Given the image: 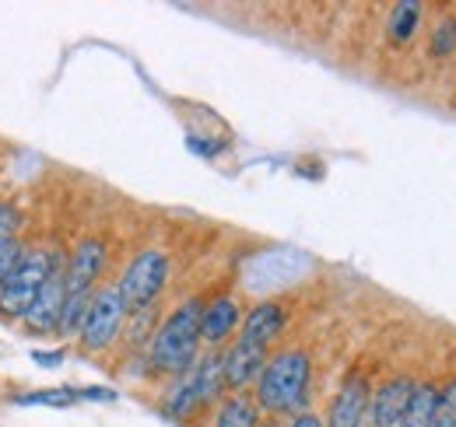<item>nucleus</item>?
<instances>
[{"label":"nucleus","instance_id":"nucleus-1","mask_svg":"<svg viewBox=\"0 0 456 427\" xmlns=\"http://www.w3.org/2000/svg\"><path fill=\"white\" fill-rule=\"evenodd\" d=\"M309 354L305 350H281L274 354L256 378V407L267 414H295L305 403L309 392Z\"/></svg>","mask_w":456,"mask_h":427},{"label":"nucleus","instance_id":"nucleus-2","mask_svg":"<svg viewBox=\"0 0 456 427\" xmlns=\"http://www.w3.org/2000/svg\"><path fill=\"white\" fill-rule=\"evenodd\" d=\"M200 316H204V302L190 298L159 326L155 343H151V368L155 372L186 375L193 368L197 343H200Z\"/></svg>","mask_w":456,"mask_h":427},{"label":"nucleus","instance_id":"nucleus-3","mask_svg":"<svg viewBox=\"0 0 456 427\" xmlns=\"http://www.w3.org/2000/svg\"><path fill=\"white\" fill-rule=\"evenodd\" d=\"M225 389V372H222V354H211L204 361H197L186 375H179V382L166 396V414L175 421L193 417L200 407L215 403L218 392Z\"/></svg>","mask_w":456,"mask_h":427},{"label":"nucleus","instance_id":"nucleus-4","mask_svg":"<svg viewBox=\"0 0 456 427\" xmlns=\"http://www.w3.org/2000/svg\"><path fill=\"white\" fill-rule=\"evenodd\" d=\"M60 267L57 256L50 253H25L21 263L11 270V277L0 284V316L7 319H25V312L32 309L36 294L43 291V284L53 277V270Z\"/></svg>","mask_w":456,"mask_h":427},{"label":"nucleus","instance_id":"nucleus-5","mask_svg":"<svg viewBox=\"0 0 456 427\" xmlns=\"http://www.w3.org/2000/svg\"><path fill=\"white\" fill-rule=\"evenodd\" d=\"M166 280H169V256L159 253V249H144V253L126 267V273L119 277L116 291H119L126 312L134 316V312H148V309L155 305V298L162 294Z\"/></svg>","mask_w":456,"mask_h":427},{"label":"nucleus","instance_id":"nucleus-6","mask_svg":"<svg viewBox=\"0 0 456 427\" xmlns=\"http://www.w3.org/2000/svg\"><path fill=\"white\" fill-rule=\"evenodd\" d=\"M123 319H126V305L119 298L116 287H106L99 294H92V305L85 312V322H81V347L85 350H106L119 336L123 329Z\"/></svg>","mask_w":456,"mask_h":427},{"label":"nucleus","instance_id":"nucleus-7","mask_svg":"<svg viewBox=\"0 0 456 427\" xmlns=\"http://www.w3.org/2000/svg\"><path fill=\"white\" fill-rule=\"evenodd\" d=\"M63 302H67V270L57 267L53 277L43 284V291L36 294L32 309L25 312V329L28 333H50V329H57Z\"/></svg>","mask_w":456,"mask_h":427},{"label":"nucleus","instance_id":"nucleus-8","mask_svg":"<svg viewBox=\"0 0 456 427\" xmlns=\"http://www.w3.org/2000/svg\"><path fill=\"white\" fill-rule=\"evenodd\" d=\"M414 392V382L407 375H397L390 382H383L372 399H369V421L372 427H400V417L407 410V399Z\"/></svg>","mask_w":456,"mask_h":427},{"label":"nucleus","instance_id":"nucleus-9","mask_svg":"<svg viewBox=\"0 0 456 427\" xmlns=\"http://www.w3.org/2000/svg\"><path fill=\"white\" fill-rule=\"evenodd\" d=\"M285 322L288 316L278 302H260V305H253L246 312V319L239 326V343H249V347L267 350L278 340V333L285 329Z\"/></svg>","mask_w":456,"mask_h":427},{"label":"nucleus","instance_id":"nucleus-10","mask_svg":"<svg viewBox=\"0 0 456 427\" xmlns=\"http://www.w3.org/2000/svg\"><path fill=\"white\" fill-rule=\"evenodd\" d=\"M369 399H372L369 382L362 375H351L341 389H338L334 403H330V421H327V427H362V421L369 417Z\"/></svg>","mask_w":456,"mask_h":427},{"label":"nucleus","instance_id":"nucleus-11","mask_svg":"<svg viewBox=\"0 0 456 427\" xmlns=\"http://www.w3.org/2000/svg\"><path fill=\"white\" fill-rule=\"evenodd\" d=\"M264 365H267V350L235 340V347L222 354L225 385L228 389H235V392H242L246 385H256V378H260V372H264Z\"/></svg>","mask_w":456,"mask_h":427},{"label":"nucleus","instance_id":"nucleus-12","mask_svg":"<svg viewBox=\"0 0 456 427\" xmlns=\"http://www.w3.org/2000/svg\"><path fill=\"white\" fill-rule=\"evenodd\" d=\"M102 270H106V246L99 238H85L67 263V291H92Z\"/></svg>","mask_w":456,"mask_h":427},{"label":"nucleus","instance_id":"nucleus-13","mask_svg":"<svg viewBox=\"0 0 456 427\" xmlns=\"http://www.w3.org/2000/svg\"><path fill=\"white\" fill-rule=\"evenodd\" d=\"M242 326V316H239V305L222 294L215 302L204 305V316H200V340L204 343H225L228 336Z\"/></svg>","mask_w":456,"mask_h":427},{"label":"nucleus","instance_id":"nucleus-14","mask_svg":"<svg viewBox=\"0 0 456 427\" xmlns=\"http://www.w3.org/2000/svg\"><path fill=\"white\" fill-rule=\"evenodd\" d=\"M418 25H421V4H414V0H400V4L390 7L387 36H390L394 46H407V43L414 39Z\"/></svg>","mask_w":456,"mask_h":427},{"label":"nucleus","instance_id":"nucleus-15","mask_svg":"<svg viewBox=\"0 0 456 427\" xmlns=\"http://www.w3.org/2000/svg\"><path fill=\"white\" fill-rule=\"evenodd\" d=\"M436 403H439V389L421 382L414 385L411 399H407V410L400 417V427H432V414H436Z\"/></svg>","mask_w":456,"mask_h":427},{"label":"nucleus","instance_id":"nucleus-16","mask_svg":"<svg viewBox=\"0 0 456 427\" xmlns=\"http://www.w3.org/2000/svg\"><path fill=\"white\" fill-rule=\"evenodd\" d=\"M215 427H260V407H256V399H249L242 392L228 396L225 403L218 407Z\"/></svg>","mask_w":456,"mask_h":427},{"label":"nucleus","instance_id":"nucleus-17","mask_svg":"<svg viewBox=\"0 0 456 427\" xmlns=\"http://www.w3.org/2000/svg\"><path fill=\"white\" fill-rule=\"evenodd\" d=\"M92 294L95 291H67V302H63V312H60V326H57L63 336L81 333V322H85V312L92 305Z\"/></svg>","mask_w":456,"mask_h":427},{"label":"nucleus","instance_id":"nucleus-18","mask_svg":"<svg viewBox=\"0 0 456 427\" xmlns=\"http://www.w3.org/2000/svg\"><path fill=\"white\" fill-rule=\"evenodd\" d=\"M18 407H57V410H67L74 403H81V389H39V392H25L14 399Z\"/></svg>","mask_w":456,"mask_h":427},{"label":"nucleus","instance_id":"nucleus-19","mask_svg":"<svg viewBox=\"0 0 456 427\" xmlns=\"http://www.w3.org/2000/svg\"><path fill=\"white\" fill-rule=\"evenodd\" d=\"M432 427H456V378L439 389V403L432 414Z\"/></svg>","mask_w":456,"mask_h":427},{"label":"nucleus","instance_id":"nucleus-20","mask_svg":"<svg viewBox=\"0 0 456 427\" xmlns=\"http://www.w3.org/2000/svg\"><path fill=\"white\" fill-rule=\"evenodd\" d=\"M428 50H432V56H450V53H456V18H443V21H439V25L432 28Z\"/></svg>","mask_w":456,"mask_h":427},{"label":"nucleus","instance_id":"nucleus-21","mask_svg":"<svg viewBox=\"0 0 456 427\" xmlns=\"http://www.w3.org/2000/svg\"><path fill=\"white\" fill-rule=\"evenodd\" d=\"M21 256H25V249H21L18 238H0V284L11 277V270L21 263Z\"/></svg>","mask_w":456,"mask_h":427},{"label":"nucleus","instance_id":"nucleus-22","mask_svg":"<svg viewBox=\"0 0 456 427\" xmlns=\"http://www.w3.org/2000/svg\"><path fill=\"white\" fill-rule=\"evenodd\" d=\"M18 228H21V214L11 204H0V238H18Z\"/></svg>","mask_w":456,"mask_h":427},{"label":"nucleus","instance_id":"nucleus-23","mask_svg":"<svg viewBox=\"0 0 456 427\" xmlns=\"http://www.w3.org/2000/svg\"><path fill=\"white\" fill-rule=\"evenodd\" d=\"M186 148H190V151H197V155H204V158H215V155L222 151V144H218V141H200V137H186Z\"/></svg>","mask_w":456,"mask_h":427},{"label":"nucleus","instance_id":"nucleus-24","mask_svg":"<svg viewBox=\"0 0 456 427\" xmlns=\"http://www.w3.org/2000/svg\"><path fill=\"white\" fill-rule=\"evenodd\" d=\"M32 361H36V365H43V368H57L63 358H60L57 350H36V354H32Z\"/></svg>","mask_w":456,"mask_h":427},{"label":"nucleus","instance_id":"nucleus-25","mask_svg":"<svg viewBox=\"0 0 456 427\" xmlns=\"http://www.w3.org/2000/svg\"><path fill=\"white\" fill-rule=\"evenodd\" d=\"M288 427H327V424H323L316 414H298V417H295Z\"/></svg>","mask_w":456,"mask_h":427}]
</instances>
